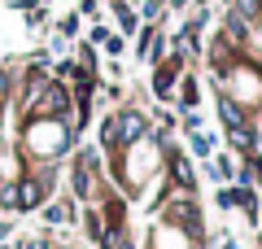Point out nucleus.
<instances>
[{"instance_id": "obj_1", "label": "nucleus", "mask_w": 262, "mask_h": 249, "mask_svg": "<svg viewBox=\"0 0 262 249\" xmlns=\"http://www.w3.org/2000/svg\"><path fill=\"white\" fill-rule=\"evenodd\" d=\"M13 149L27 157V171L31 166H48V162H66L70 149L79 144V131L70 127V118H18L13 122Z\"/></svg>"}, {"instance_id": "obj_2", "label": "nucleus", "mask_w": 262, "mask_h": 249, "mask_svg": "<svg viewBox=\"0 0 262 249\" xmlns=\"http://www.w3.org/2000/svg\"><path fill=\"white\" fill-rule=\"evenodd\" d=\"M188 66H192V57H188L184 48H175V44H170L158 61H149V96L153 101H162V105L175 101V83H179V74H184Z\"/></svg>"}, {"instance_id": "obj_3", "label": "nucleus", "mask_w": 262, "mask_h": 249, "mask_svg": "<svg viewBox=\"0 0 262 249\" xmlns=\"http://www.w3.org/2000/svg\"><path fill=\"white\" fill-rule=\"evenodd\" d=\"M214 205L219 210H241L249 223H262V197H258V188L253 184H219V193H214Z\"/></svg>"}, {"instance_id": "obj_4", "label": "nucleus", "mask_w": 262, "mask_h": 249, "mask_svg": "<svg viewBox=\"0 0 262 249\" xmlns=\"http://www.w3.org/2000/svg\"><path fill=\"white\" fill-rule=\"evenodd\" d=\"M70 114H75V92H70V83L53 79L44 92H39L35 110L22 114V118H70ZM13 122H18V118H13Z\"/></svg>"}, {"instance_id": "obj_5", "label": "nucleus", "mask_w": 262, "mask_h": 249, "mask_svg": "<svg viewBox=\"0 0 262 249\" xmlns=\"http://www.w3.org/2000/svg\"><path fill=\"white\" fill-rule=\"evenodd\" d=\"M201 96H206V83H201V74H196V66H188L184 74H179V83H175V110L179 114H196L201 110Z\"/></svg>"}, {"instance_id": "obj_6", "label": "nucleus", "mask_w": 262, "mask_h": 249, "mask_svg": "<svg viewBox=\"0 0 262 249\" xmlns=\"http://www.w3.org/2000/svg\"><path fill=\"white\" fill-rule=\"evenodd\" d=\"M39 214H44V227H75L79 223V201L70 193H53L39 205Z\"/></svg>"}, {"instance_id": "obj_7", "label": "nucleus", "mask_w": 262, "mask_h": 249, "mask_svg": "<svg viewBox=\"0 0 262 249\" xmlns=\"http://www.w3.org/2000/svg\"><path fill=\"white\" fill-rule=\"evenodd\" d=\"M13 96H18V57L0 61V127H5V118L13 110Z\"/></svg>"}, {"instance_id": "obj_8", "label": "nucleus", "mask_w": 262, "mask_h": 249, "mask_svg": "<svg viewBox=\"0 0 262 249\" xmlns=\"http://www.w3.org/2000/svg\"><path fill=\"white\" fill-rule=\"evenodd\" d=\"M184 149L196 157V162H206V157L219 149V136H214V131H206V127H192V131H184Z\"/></svg>"}, {"instance_id": "obj_9", "label": "nucleus", "mask_w": 262, "mask_h": 249, "mask_svg": "<svg viewBox=\"0 0 262 249\" xmlns=\"http://www.w3.org/2000/svg\"><path fill=\"white\" fill-rule=\"evenodd\" d=\"M79 35H83V18H79L75 9L61 13V18L53 22V39H61V44H66V39H79Z\"/></svg>"}, {"instance_id": "obj_10", "label": "nucleus", "mask_w": 262, "mask_h": 249, "mask_svg": "<svg viewBox=\"0 0 262 249\" xmlns=\"http://www.w3.org/2000/svg\"><path fill=\"white\" fill-rule=\"evenodd\" d=\"M114 31H118V35H136V31H140V13H136V5H127V9H114Z\"/></svg>"}, {"instance_id": "obj_11", "label": "nucleus", "mask_w": 262, "mask_h": 249, "mask_svg": "<svg viewBox=\"0 0 262 249\" xmlns=\"http://www.w3.org/2000/svg\"><path fill=\"white\" fill-rule=\"evenodd\" d=\"M75 61L83 66V70H96V74H101V48L88 44V39H79V44H75Z\"/></svg>"}, {"instance_id": "obj_12", "label": "nucleus", "mask_w": 262, "mask_h": 249, "mask_svg": "<svg viewBox=\"0 0 262 249\" xmlns=\"http://www.w3.org/2000/svg\"><path fill=\"white\" fill-rule=\"evenodd\" d=\"M101 53H105V57H122V53H127V35H118V31H110V35L101 39Z\"/></svg>"}, {"instance_id": "obj_13", "label": "nucleus", "mask_w": 262, "mask_h": 249, "mask_svg": "<svg viewBox=\"0 0 262 249\" xmlns=\"http://www.w3.org/2000/svg\"><path fill=\"white\" fill-rule=\"evenodd\" d=\"M18 249H53V227H44L39 236H31V240H18Z\"/></svg>"}, {"instance_id": "obj_14", "label": "nucleus", "mask_w": 262, "mask_h": 249, "mask_svg": "<svg viewBox=\"0 0 262 249\" xmlns=\"http://www.w3.org/2000/svg\"><path fill=\"white\" fill-rule=\"evenodd\" d=\"M9 232H13V223H9V219H0V240L9 236Z\"/></svg>"}, {"instance_id": "obj_15", "label": "nucleus", "mask_w": 262, "mask_h": 249, "mask_svg": "<svg viewBox=\"0 0 262 249\" xmlns=\"http://www.w3.org/2000/svg\"><path fill=\"white\" fill-rule=\"evenodd\" d=\"M253 245H258V249H262V223H258V236H253Z\"/></svg>"}]
</instances>
